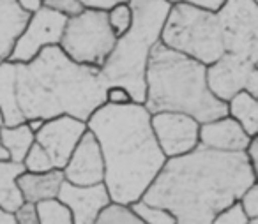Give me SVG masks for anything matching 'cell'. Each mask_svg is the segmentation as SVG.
<instances>
[{
  "label": "cell",
  "mask_w": 258,
  "mask_h": 224,
  "mask_svg": "<svg viewBox=\"0 0 258 224\" xmlns=\"http://www.w3.org/2000/svg\"><path fill=\"white\" fill-rule=\"evenodd\" d=\"M244 152H218L198 145L166 159L140 199L170 210L177 224H212L216 213L256 184Z\"/></svg>",
  "instance_id": "cell-1"
},
{
  "label": "cell",
  "mask_w": 258,
  "mask_h": 224,
  "mask_svg": "<svg viewBox=\"0 0 258 224\" xmlns=\"http://www.w3.org/2000/svg\"><path fill=\"white\" fill-rule=\"evenodd\" d=\"M85 124L103 154V184L111 203L129 206L138 201L166 163L147 108L142 103L122 106L104 103Z\"/></svg>",
  "instance_id": "cell-2"
},
{
  "label": "cell",
  "mask_w": 258,
  "mask_h": 224,
  "mask_svg": "<svg viewBox=\"0 0 258 224\" xmlns=\"http://www.w3.org/2000/svg\"><path fill=\"white\" fill-rule=\"evenodd\" d=\"M108 83L99 69L73 62L58 44L46 46L30 62H13L15 101L23 120L71 115L87 122L104 104Z\"/></svg>",
  "instance_id": "cell-3"
},
{
  "label": "cell",
  "mask_w": 258,
  "mask_h": 224,
  "mask_svg": "<svg viewBox=\"0 0 258 224\" xmlns=\"http://www.w3.org/2000/svg\"><path fill=\"white\" fill-rule=\"evenodd\" d=\"M207 65L195 58L154 44L145 67V99L149 113H186L200 124L228 115L226 103L216 99L205 80Z\"/></svg>",
  "instance_id": "cell-4"
},
{
  "label": "cell",
  "mask_w": 258,
  "mask_h": 224,
  "mask_svg": "<svg viewBox=\"0 0 258 224\" xmlns=\"http://www.w3.org/2000/svg\"><path fill=\"white\" fill-rule=\"evenodd\" d=\"M133 22L124 36L117 37L113 51L99 69L108 85H124L135 103L145 99V67L151 50L161 39L170 11L168 0H129Z\"/></svg>",
  "instance_id": "cell-5"
},
{
  "label": "cell",
  "mask_w": 258,
  "mask_h": 224,
  "mask_svg": "<svg viewBox=\"0 0 258 224\" xmlns=\"http://www.w3.org/2000/svg\"><path fill=\"white\" fill-rule=\"evenodd\" d=\"M159 41L170 50L195 58L204 65H211L225 53L216 11L186 2L170 6Z\"/></svg>",
  "instance_id": "cell-6"
},
{
  "label": "cell",
  "mask_w": 258,
  "mask_h": 224,
  "mask_svg": "<svg viewBox=\"0 0 258 224\" xmlns=\"http://www.w3.org/2000/svg\"><path fill=\"white\" fill-rule=\"evenodd\" d=\"M117 36L108 23L106 11L85 8L68 18L60 37V50L80 65L101 69L113 51Z\"/></svg>",
  "instance_id": "cell-7"
},
{
  "label": "cell",
  "mask_w": 258,
  "mask_h": 224,
  "mask_svg": "<svg viewBox=\"0 0 258 224\" xmlns=\"http://www.w3.org/2000/svg\"><path fill=\"white\" fill-rule=\"evenodd\" d=\"M216 15L226 53L258 62V0H225Z\"/></svg>",
  "instance_id": "cell-8"
},
{
  "label": "cell",
  "mask_w": 258,
  "mask_h": 224,
  "mask_svg": "<svg viewBox=\"0 0 258 224\" xmlns=\"http://www.w3.org/2000/svg\"><path fill=\"white\" fill-rule=\"evenodd\" d=\"M207 87L216 99L228 103L235 94L249 92L258 97V62L223 53L205 69Z\"/></svg>",
  "instance_id": "cell-9"
},
{
  "label": "cell",
  "mask_w": 258,
  "mask_h": 224,
  "mask_svg": "<svg viewBox=\"0 0 258 224\" xmlns=\"http://www.w3.org/2000/svg\"><path fill=\"white\" fill-rule=\"evenodd\" d=\"M66 22H68V18L43 6L37 13L30 15L29 22L16 39L13 53L8 60L25 64V62L32 60L43 48L58 44Z\"/></svg>",
  "instance_id": "cell-10"
},
{
  "label": "cell",
  "mask_w": 258,
  "mask_h": 224,
  "mask_svg": "<svg viewBox=\"0 0 258 224\" xmlns=\"http://www.w3.org/2000/svg\"><path fill=\"white\" fill-rule=\"evenodd\" d=\"M151 127L166 159L184 156L200 145L198 141L200 122L186 113H175V111L151 113Z\"/></svg>",
  "instance_id": "cell-11"
},
{
  "label": "cell",
  "mask_w": 258,
  "mask_h": 224,
  "mask_svg": "<svg viewBox=\"0 0 258 224\" xmlns=\"http://www.w3.org/2000/svg\"><path fill=\"white\" fill-rule=\"evenodd\" d=\"M85 131L87 124L83 120H78L71 115H60L44 120L34 136L36 143H39L50 156L53 168L62 170Z\"/></svg>",
  "instance_id": "cell-12"
},
{
  "label": "cell",
  "mask_w": 258,
  "mask_h": 224,
  "mask_svg": "<svg viewBox=\"0 0 258 224\" xmlns=\"http://www.w3.org/2000/svg\"><path fill=\"white\" fill-rule=\"evenodd\" d=\"M64 180L75 185H94L104 180V161L96 136L87 129L62 168Z\"/></svg>",
  "instance_id": "cell-13"
},
{
  "label": "cell",
  "mask_w": 258,
  "mask_h": 224,
  "mask_svg": "<svg viewBox=\"0 0 258 224\" xmlns=\"http://www.w3.org/2000/svg\"><path fill=\"white\" fill-rule=\"evenodd\" d=\"M57 199L69 208L73 224H96L101 212L111 203L103 182L94 185H75L64 180Z\"/></svg>",
  "instance_id": "cell-14"
},
{
  "label": "cell",
  "mask_w": 258,
  "mask_h": 224,
  "mask_svg": "<svg viewBox=\"0 0 258 224\" xmlns=\"http://www.w3.org/2000/svg\"><path fill=\"white\" fill-rule=\"evenodd\" d=\"M251 138L230 115L200 124L198 132L200 145L218 152H244Z\"/></svg>",
  "instance_id": "cell-15"
},
{
  "label": "cell",
  "mask_w": 258,
  "mask_h": 224,
  "mask_svg": "<svg viewBox=\"0 0 258 224\" xmlns=\"http://www.w3.org/2000/svg\"><path fill=\"white\" fill-rule=\"evenodd\" d=\"M62 182H64L62 170L53 168V170L44 171V173L23 171L16 180V184H18V189L23 196V201L39 203L44 199L57 198Z\"/></svg>",
  "instance_id": "cell-16"
},
{
  "label": "cell",
  "mask_w": 258,
  "mask_h": 224,
  "mask_svg": "<svg viewBox=\"0 0 258 224\" xmlns=\"http://www.w3.org/2000/svg\"><path fill=\"white\" fill-rule=\"evenodd\" d=\"M30 15H27L16 0H0V60H8L16 39L23 32Z\"/></svg>",
  "instance_id": "cell-17"
},
{
  "label": "cell",
  "mask_w": 258,
  "mask_h": 224,
  "mask_svg": "<svg viewBox=\"0 0 258 224\" xmlns=\"http://www.w3.org/2000/svg\"><path fill=\"white\" fill-rule=\"evenodd\" d=\"M23 171L25 168L22 163H15L9 159L0 161V206L9 212H15L23 203V196L16 184Z\"/></svg>",
  "instance_id": "cell-18"
},
{
  "label": "cell",
  "mask_w": 258,
  "mask_h": 224,
  "mask_svg": "<svg viewBox=\"0 0 258 224\" xmlns=\"http://www.w3.org/2000/svg\"><path fill=\"white\" fill-rule=\"evenodd\" d=\"M228 115L247 132L249 136H258V97L251 96L249 92L235 94L226 103Z\"/></svg>",
  "instance_id": "cell-19"
},
{
  "label": "cell",
  "mask_w": 258,
  "mask_h": 224,
  "mask_svg": "<svg viewBox=\"0 0 258 224\" xmlns=\"http://www.w3.org/2000/svg\"><path fill=\"white\" fill-rule=\"evenodd\" d=\"M0 138H2V145L8 152L9 161H15V163H22L32 143L36 141L34 131L27 122L18 125H2Z\"/></svg>",
  "instance_id": "cell-20"
},
{
  "label": "cell",
  "mask_w": 258,
  "mask_h": 224,
  "mask_svg": "<svg viewBox=\"0 0 258 224\" xmlns=\"http://www.w3.org/2000/svg\"><path fill=\"white\" fill-rule=\"evenodd\" d=\"M127 208L144 224H177L175 215L170 210L163 208V206L151 205V203H145L144 199L131 203Z\"/></svg>",
  "instance_id": "cell-21"
},
{
  "label": "cell",
  "mask_w": 258,
  "mask_h": 224,
  "mask_svg": "<svg viewBox=\"0 0 258 224\" xmlns=\"http://www.w3.org/2000/svg\"><path fill=\"white\" fill-rule=\"evenodd\" d=\"M36 208L39 224H73V215L69 208L57 198L36 203Z\"/></svg>",
  "instance_id": "cell-22"
},
{
  "label": "cell",
  "mask_w": 258,
  "mask_h": 224,
  "mask_svg": "<svg viewBox=\"0 0 258 224\" xmlns=\"http://www.w3.org/2000/svg\"><path fill=\"white\" fill-rule=\"evenodd\" d=\"M22 164H23V168H25V171H30V173H44V171L53 170V163H51L50 156H48L46 150L36 141L32 143V146L29 148L27 156L23 157Z\"/></svg>",
  "instance_id": "cell-23"
},
{
  "label": "cell",
  "mask_w": 258,
  "mask_h": 224,
  "mask_svg": "<svg viewBox=\"0 0 258 224\" xmlns=\"http://www.w3.org/2000/svg\"><path fill=\"white\" fill-rule=\"evenodd\" d=\"M108 23H110L111 30L117 37L124 36L125 30L129 29L131 22H133V9L129 6V2H120V4L113 6L111 9L106 11Z\"/></svg>",
  "instance_id": "cell-24"
},
{
  "label": "cell",
  "mask_w": 258,
  "mask_h": 224,
  "mask_svg": "<svg viewBox=\"0 0 258 224\" xmlns=\"http://www.w3.org/2000/svg\"><path fill=\"white\" fill-rule=\"evenodd\" d=\"M96 224H144V222H142L127 206L110 203V205L101 212Z\"/></svg>",
  "instance_id": "cell-25"
},
{
  "label": "cell",
  "mask_w": 258,
  "mask_h": 224,
  "mask_svg": "<svg viewBox=\"0 0 258 224\" xmlns=\"http://www.w3.org/2000/svg\"><path fill=\"white\" fill-rule=\"evenodd\" d=\"M249 220L251 219L246 215V212L239 205V201H235L226 206V208H223L221 212L216 213V217L212 219V224H247Z\"/></svg>",
  "instance_id": "cell-26"
},
{
  "label": "cell",
  "mask_w": 258,
  "mask_h": 224,
  "mask_svg": "<svg viewBox=\"0 0 258 224\" xmlns=\"http://www.w3.org/2000/svg\"><path fill=\"white\" fill-rule=\"evenodd\" d=\"M43 6L62 15L64 18H73L85 9V6L80 0H43Z\"/></svg>",
  "instance_id": "cell-27"
},
{
  "label": "cell",
  "mask_w": 258,
  "mask_h": 224,
  "mask_svg": "<svg viewBox=\"0 0 258 224\" xmlns=\"http://www.w3.org/2000/svg\"><path fill=\"white\" fill-rule=\"evenodd\" d=\"M239 205L242 206V210L246 212V215L249 219H258V185L253 184L251 187H247L246 191L240 194V198L237 199Z\"/></svg>",
  "instance_id": "cell-28"
},
{
  "label": "cell",
  "mask_w": 258,
  "mask_h": 224,
  "mask_svg": "<svg viewBox=\"0 0 258 224\" xmlns=\"http://www.w3.org/2000/svg\"><path fill=\"white\" fill-rule=\"evenodd\" d=\"M104 101L108 104H115V106H122V104L135 103L133 96L129 94V90L124 85H108L106 92H104Z\"/></svg>",
  "instance_id": "cell-29"
},
{
  "label": "cell",
  "mask_w": 258,
  "mask_h": 224,
  "mask_svg": "<svg viewBox=\"0 0 258 224\" xmlns=\"http://www.w3.org/2000/svg\"><path fill=\"white\" fill-rule=\"evenodd\" d=\"M15 219H16V224H39L36 203L23 201L22 205L15 210Z\"/></svg>",
  "instance_id": "cell-30"
},
{
  "label": "cell",
  "mask_w": 258,
  "mask_h": 224,
  "mask_svg": "<svg viewBox=\"0 0 258 224\" xmlns=\"http://www.w3.org/2000/svg\"><path fill=\"white\" fill-rule=\"evenodd\" d=\"M244 154H246V157H247V161H249L253 171L254 173H258V136H253V138L249 139V143H247Z\"/></svg>",
  "instance_id": "cell-31"
},
{
  "label": "cell",
  "mask_w": 258,
  "mask_h": 224,
  "mask_svg": "<svg viewBox=\"0 0 258 224\" xmlns=\"http://www.w3.org/2000/svg\"><path fill=\"white\" fill-rule=\"evenodd\" d=\"M85 8L89 9H101V11H108L113 6L120 4V2H129V0H80Z\"/></svg>",
  "instance_id": "cell-32"
},
{
  "label": "cell",
  "mask_w": 258,
  "mask_h": 224,
  "mask_svg": "<svg viewBox=\"0 0 258 224\" xmlns=\"http://www.w3.org/2000/svg\"><path fill=\"white\" fill-rule=\"evenodd\" d=\"M170 4H177V2H186V4H193L198 8L209 9V11H218L225 0H168Z\"/></svg>",
  "instance_id": "cell-33"
},
{
  "label": "cell",
  "mask_w": 258,
  "mask_h": 224,
  "mask_svg": "<svg viewBox=\"0 0 258 224\" xmlns=\"http://www.w3.org/2000/svg\"><path fill=\"white\" fill-rule=\"evenodd\" d=\"M16 2L27 15H34L43 8V0H16Z\"/></svg>",
  "instance_id": "cell-34"
},
{
  "label": "cell",
  "mask_w": 258,
  "mask_h": 224,
  "mask_svg": "<svg viewBox=\"0 0 258 224\" xmlns=\"http://www.w3.org/2000/svg\"><path fill=\"white\" fill-rule=\"evenodd\" d=\"M0 224H16L15 212H9V210L0 206Z\"/></svg>",
  "instance_id": "cell-35"
},
{
  "label": "cell",
  "mask_w": 258,
  "mask_h": 224,
  "mask_svg": "<svg viewBox=\"0 0 258 224\" xmlns=\"http://www.w3.org/2000/svg\"><path fill=\"white\" fill-rule=\"evenodd\" d=\"M0 127H2V124H0ZM6 159H9V156L6 152L4 145H2V138H0V161H6Z\"/></svg>",
  "instance_id": "cell-36"
},
{
  "label": "cell",
  "mask_w": 258,
  "mask_h": 224,
  "mask_svg": "<svg viewBox=\"0 0 258 224\" xmlns=\"http://www.w3.org/2000/svg\"><path fill=\"white\" fill-rule=\"evenodd\" d=\"M247 224H258V219H251V220H249V222H247Z\"/></svg>",
  "instance_id": "cell-37"
},
{
  "label": "cell",
  "mask_w": 258,
  "mask_h": 224,
  "mask_svg": "<svg viewBox=\"0 0 258 224\" xmlns=\"http://www.w3.org/2000/svg\"><path fill=\"white\" fill-rule=\"evenodd\" d=\"M0 124H2V115H0Z\"/></svg>",
  "instance_id": "cell-38"
},
{
  "label": "cell",
  "mask_w": 258,
  "mask_h": 224,
  "mask_svg": "<svg viewBox=\"0 0 258 224\" xmlns=\"http://www.w3.org/2000/svg\"><path fill=\"white\" fill-rule=\"evenodd\" d=\"M2 62H4V60H0V64H2Z\"/></svg>",
  "instance_id": "cell-39"
}]
</instances>
